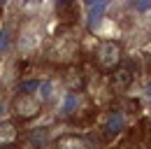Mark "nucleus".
Wrapping results in <instances>:
<instances>
[{"mask_svg": "<svg viewBox=\"0 0 151 149\" xmlns=\"http://www.w3.org/2000/svg\"><path fill=\"white\" fill-rule=\"evenodd\" d=\"M121 128H123V114L114 112L112 116L105 121V133H107V135H116V133H119Z\"/></svg>", "mask_w": 151, "mask_h": 149, "instance_id": "nucleus-9", "label": "nucleus"}, {"mask_svg": "<svg viewBox=\"0 0 151 149\" xmlns=\"http://www.w3.org/2000/svg\"><path fill=\"white\" fill-rule=\"evenodd\" d=\"M56 149H91V147L79 135H63V137H58Z\"/></svg>", "mask_w": 151, "mask_h": 149, "instance_id": "nucleus-5", "label": "nucleus"}, {"mask_svg": "<svg viewBox=\"0 0 151 149\" xmlns=\"http://www.w3.org/2000/svg\"><path fill=\"white\" fill-rule=\"evenodd\" d=\"M0 149H2V147H0Z\"/></svg>", "mask_w": 151, "mask_h": 149, "instance_id": "nucleus-18", "label": "nucleus"}, {"mask_svg": "<svg viewBox=\"0 0 151 149\" xmlns=\"http://www.w3.org/2000/svg\"><path fill=\"white\" fill-rule=\"evenodd\" d=\"M14 112L19 114L21 119H30V116H37L42 110V100H40L35 93H19L12 103Z\"/></svg>", "mask_w": 151, "mask_h": 149, "instance_id": "nucleus-3", "label": "nucleus"}, {"mask_svg": "<svg viewBox=\"0 0 151 149\" xmlns=\"http://www.w3.org/2000/svg\"><path fill=\"white\" fill-rule=\"evenodd\" d=\"M95 63H98V68L102 72L116 70L119 63H121V44L114 42V40H105L95 51Z\"/></svg>", "mask_w": 151, "mask_h": 149, "instance_id": "nucleus-2", "label": "nucleus"}, {"mask_svg": "<svg viewBox=\"0 0 151 149\" xmlns=\"http://www.w3.org/2000/svg\"><path fill=\"white\" fill-rule=\"evenodd\" d=\"M132 7H137L139 12H147V9H151V0H130Z\"/></svg>", "mask_w": 151, "mask_h": 149, "instance_id": "nucleus-13", "label": "nucleus"}, {"mask_svg": "<svg viewBox=\"0 0 151 149\" xmlns=\"http://www.w3.org/2000/svg\"><path fill=\"white\" fill-rule=\"evenodd\" d=\"M63 79H65L68 89H70L72 93H77V91L84 89V74H81L79 68H68V72L63 74Z\"/></svg>", "mask_w": 151, "mask_h": 149, "instance_id": "nucleus-4", "label": "nucleus"}, {"mask_svg": "<svg viewBox=\"0 0 151 149\" xmlns=\"http://www.w3.org/2000/svg\"><path fill=\"white\" fill-rule=\"evenodd\" d=\"M72 110H75V93L70 91V93H68V98H65V103H63V112L70 114Z\"/></svg>", "mask_w": 151, "mask_h": 149, "instance_id": "nucleus-12", "label": "nucleus"}, {"mask_svg": "<svg viewBox=\"0 0 151 149\" xmlns=\"http://www.w3.org/2000/svg\"><path fill=\"white\" fill-rule=\"evenodd\" d=\"M105 9H107V0H98L93 5H88V26H91V28H95V26L100 23Z\"/></svg>", "mask_w": 151, "mask_h": 149, "instance_id": "nucleus-7", "label": "nucleus"}, {"mask_svg": "<svg viewBox=\"0 0 151 149\" xmlns=\"http://www.w3.org/2000/svg\"><path fill=\"white\" fill-rule=\"evenodd\" d=\"M79 51V42H77V37L72 33H68V30H60L56 37H54V42H51V58L58 61V63H70L72 58L77 56Z\"/></svg>", "mask_w": 151, "mask_h": 149, "instance_id": "nucleus-1", "label": "nucleus"}, {"mask_svg": "<svg viewBox=\"0 0 151 149\" xmlns=\"http://www.w3.org/2000/svg\"><path fill=\"white\" fill-rule=\"evenodd\" d=\"M0 110H2V105H0Z\"/></svg>", "mask_w": 151, "mask_h": 149, "instance_id": "nucleus-17", "label": "nucleus"}, {"mask_svg": "<svg viewBox=\"0 0 151 149\" xmlns=\"http://www.w3.org/2000/svg\"><path fill=\"white\" fill-rule=\"evenodd\" d=\"M26 2H30V0H26ZM33 2H37V0H33Z\"/></svg>", "mask_w": 151, "mask_h": 149, "instance_id": "nucleus-16", "label": "nucleus"}, {"mask_svg": "<svg viewBox=\"0 0 151 149\" xmlns=\"http://www.w3.org/2000/svg\"><path fill=\"white\" fill-rule=\"evenodd\" d=\"M130 82H132L130 70H116V72L112 74V86L116 89V91H123V89H126Z\"/></svg>", "mask_w": 151, "mask_h": 149, "instance_id": "nucleus-8", "label": "nucleus"}, {"mask_svg": "<svg viewBox=\"0 0 151 149\" xmlns=\"http://www.w3.org/2000/svg\"><path fill=\"white\" fill-rule=\"evenodd\" d=\"M93 2H98V0H86V5H93Z\"/></svg>", "mask_w": 151, "mask_h": 149, "instance_id": "nucleus-14", "label": "nucleus"}, {"mask_svg": "<svg viewBox=\"0 0 151 149\" xmlns=\"http://www.w3.org/2000/svg\"><path fill=\"white\" fill-rule=\"evenodd\" d=\"M17 126L12 121H0V147H9L17 140Z\"/></svg>", "mask_w": 151, "mask_h": 149, "instance_id": "nucleus-6", "label": "nucleus"}, {"mask_svg": "<svg viewBox=\"0 0 151 149\" xmlns=\"http://www.w3.org/2000/svg\"><path fill=\"white\" fill-rule=\"evenodd\" d=\"M40 100H51L54 98V84L51 82H40Z\"/></svg>", "mask_w": 151, "mask_h": 149, "instance_id": "nucleus-10", "label": "nucleus"}, {"mask_svg": "<svg viewBox=\"0 0 151 149\" xmlns=\"http://www.w3.org/2000/svg\"><path fill=\"white\" fill-rule=\"evenodd\" d=\"M58 2H60V5H63V2H70V0H58Z\"/></svg>", "mask_w": 151, "mask_h": 149, "instance_id": "nucleus-15", "label": "nucleus"}, {"mask_svg": "<svg viewBox=\"0 0 151 149\" xmlns=\"http://www.w3.org/2000/svg\"><path fill=\"white\" fill-rule=\"evenodd\" d=\"M7 47H9V28H2L0 30V54L7 51Z\"/></svg>", "mask_w": 151, "mask_h": 149, "instance_id": "nucleus-11", "label": "nucleus"}]
</instances>
